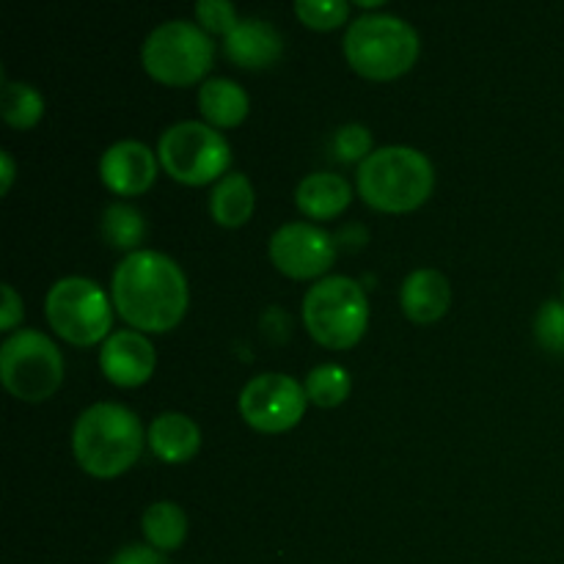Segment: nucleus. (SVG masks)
<instances>
[{
  "label": "nucleus",
  "instance_id": "1",
  "mask_svg": "<svg viewBox=\"0 0 564 564\" xmlns=\"http://www.w3.org/2000/svg\"><path fill=\"white\" fill-rule=\"evenodd\" d=\"M113 308L138 330H171L187 308V279L163 251L138 248L113 270Z\"/></svg>",
  "mask_w": 564,
  "mask_h": 564
},
{
  "label": "nucleus",
  "instance_id": "2",
  "mask_svg": "<svg viewBox=\"0 0 564 564\" xmlns=\"http://www.w3.org/2000/svg\"><path fill=\"white\" fill-rule=\"evenodd\" d=\"M72 449L91 477H119L141 457V419L119 402L88 405L72 430Z\"/></svg>",
  "mask_w": 564,
  "mask_h": 564
},
{
  "label": "nucleus",
  "instance_id": "3",
  "mask_svg": "<svg viewBox=\"0 0 564 564\" xmlns=\"http://www.w3.org/2000/svg\"><path fill=\"white\" fill-rule=\"evenodd\" d=\"M358 193L383 213H411L422 207L435 185V169L413 147H380L358 165Z\"/></svg>",
  "mask_w": 564,
  "mask_h": 564
},
{
  "label": "nucleus",
  "instance_id": "4",
  "mask_svg": "<svg viewBox=\"0 0 564 564\" xmlns=\"http://www.w3.org/2000/svg\"><path fill=\"white\" fill-rule=\"evenodd\" d=\"M419 31L394 14H361L347 25L345 55L352 69L372 80L400 77L416 64Z\"/></svg>",
  "mask_w": 564,
  "mask_h": 564
},
{
  "label": "nucleus",
  "instance_id": "5",
  "mask_svg": "<svg viewBox=\"0 0 564 564\" xmlns=\"http://www.w3.org/2000/svg\"><path fill=\"white\" fill-rule=\"evenodd\" d=\"M303 323L325 347L345 350L364 336L369 303L361 284L350 275H325L303 297Z\"/></svg>",
  "mask_w": 564,
  "mask_h": 564
},
{
  "label": "nucleus",
  "instance_id": "6",
  "mask_svg": "<svg viewBox=\"0 0 564 564\" xmlns=\"http://www.w3.org/2000/svg\"><path fill=\"white\" fill-rule=\"evenodd\" d=\"M149 75L169 86H191L209 72L215 61V42L198 22H160L141 47Z\"/></svg>",
  "mask_w": 564,
  "mask_h": 564
},
{
  "label": "nucleus",
  "instance_id": "7",
  "mask_svg": "<svg viewBox=\"0 0 564 564\" xmlns=\"http://www.w3.org/2000/svg\"><path fill=\"white\" fill-rule=\"evenodd\" d=\"M0 378L17 400L42 402L64 383V356L42 330H14L0 347Z\"/></svg>",
  "mask_w": 564,
  "mask_h": 564
},
{
  "label": "nucleus",
  "instance_id": "8",
  "mask_svg": "<svg viewBox=\"0 0 564 564\" xmlns=\"http://www.w3.org/2000/svg\"><path fill=\"white\" fill-rule=\"evenodd\" d=\"M158 158L174 180L185 185H207L224 180L231 163V149L224 132L204 121H176L160 135Z\"/></svg>",
  "mask_w": 564,
  "mask_h": 564
},
{
  "label": "nucleus",
  "instance_id": "9",
  "mask_svg": "<svg viewBox=\"0 0 564 564\" xmlns=\"http://www.w3.org/2000/svg\"><path fill=\"white\" fill-rule=\"evenodd\" d=\"M44 314L58 336L72 345H94L110 336V301L102 286L83 275H66L47 290Z\"/></svg>",
  "mask_w": 564,
  "mask_h": 564
},
{
  "label": "nucleus",
  "instance_id": "10",
  "mask_svg": "<svg viewBox=\"0 0 564 564\" xmlns=\"http://www.w3.org/2000/svg\"><path fill=\"white\" fill-rule=\"evenodd\" d=\"M306 389L295 378L281 372H264L248 380L240 391L242 419L262 433H284L303 419L306 411Z\"/></svg>",
  "mask_w": 564,
  "mask_h": 564
},
{
  "label": "nucleus",
  "instance_id": "11",
  "mask_svg": "<svg viewBox=\"0 0 564 564\" xmlns=\"http://www.w3.org/2000/svg\"><path fill=\"white\" fill-rule=\"evenodd\" d=\"M270 259L292 279H314L334 264V237L306 220H292L279 226L270 237Z\"/></svg>",
  "mask_w": 564,
  "mask_h": 564
},
{
  "label": "nucleus",
  "instance_id": "12",
  "mask_svg": "<svg viewBox=\"0 0 564 564\" xmlns=\"http://www.w3.org/2000/svg\"><path fill=\"white\" fill-rule=\"evenodd\" d=\"M99 176L119 196H138L154 185L158 158L147 143L124 138L105 149L102 160H99Z\"/></svg>",
  "mask_w": 564,
  "mask_h": 564
},
{
  "label": "nucleus",
  "instance_id": "13",
  "mask_svg": "<svg viewBox=\"0 0 564 564\" xmlns=\"http://www.w3.org/2000/svg\"><path fill=\"white\" fill-rule=\"evenodd\" d=\"M99 367L110 383L132 389L152 378L158 356H154L152 341L141 330H116L102 341Z\"/></svg>",
  "mask_w": 564,
  "mask_h": 564
},
{
  "label": "nucleus",
  "instance_id": "14",
  "mask_svg": "<svg viewBox=\"0 0 564 564\" xmlns=\"http://www.w3.org/2000/svg\"><path fill=\"white\" fill-rule=\"evenodd\" d=\"M224 53L246 69H264L284 53V39L270 22L248 17L224 39Z\"/></svg>",
  "mask_w": 564,
  "mask_h": 564
},
{
  "label": "nucleus",
  "instance_id": "15",
  "mask_svg": "<svg viewBox=\"0 0 564 564\" xmlns=\"http://www.w3.org/2000/svg\"><path fill=\"white\" fill-rule=\"evenodd\" d=\"M452 303V286L441 270H413L400 290V306L413 323H435Z\"/></svg>",
  "mask_w": 564,
  "mask_h": 564
},
{
  "label": "nucleus",
  "instance_id": "16",
  "mask_svg": "<svg viewBox=\"0 0 564 564\" xmlns=\"http://www.w3.org/2000/svg\"><path fill=\"white\" fill-rule=\"evenodd\" d=\"M350 198V182L339 174H330V171H317V174L303 176L295 191L297 207L312 220L336 218L339 213H345Z\"/></svg>",
  "mask_w": 564,
  "mask_h": 564
},
{
  "label": "nucleus",
  "instance_id": "17",
  "mask_svg": "<svg viewBox=\"0 0 564 564\" xmlns=\"http://www.w3.org/2000/svg\"><path fill=\"white\" fill-rule=\"evenodd\" d=\"M149 446H152L154 455L165 463H185L202 446V430L185 413H160L152 422L147 433Z\"/></svg>",
  "mask_w": 564,
  "mask_h": 564
},
{
  "label": "nucleus",
  "instance_id": "18",
  "mask_svg": "<svg viewBox=\"0 0 564 564\" xmlns=\"http://www.w3.org/2000/svg\"><path fill=\"white\" fill-rule=\"evenodd\" d=\"M248 94L231 77H209L198 88V110L213 127H237L248 116Z\"/></svg>",
  "mask_w": 564,
  "mask_h": 564
},
{
  "label": "nucleus",
  "instance_id": "19",
  "mask_svg": "<svg viewBox=\"0 0 564 564\" xmlns=\"http://www.w3.org/2000/svg\"><path fill=\"white\" fill-rule=\"evenodd\" d=\"M209 213L220 226H242L253 213V187L246 174H226L215 182Z\"/></svg>",
  "mask_w": 564,
  "mask_h": 564
},
{
  "label": "nucleus",
  "instance_id": "20",
  "mask_svg": "<svg viewBox=\"0 0 564 564\" xmlns=\"http://www.w3.org/2000/svg\"><path fill=\"white\" fill-rule=\"evenodd\" d=\"M143 538L160 554L176 551L187 538V516L176 501H154L143 512Z\"/></svg>",
  "mask_w": 564,
  "mask_h": 564
},
{
  "label": "nucleus",
  "instance_id": "21",
  "mask_svg": "<svg viewBox=\"0 0 564 564\" xmlns=\"http://www.w3.org/2000/svg\"><path fill=\"white\" fill-rule=\"evenodd\" d=\"M42 113L44 97L31 86V83L3 77V86H0V116H3L11 127L28 130V127H33L42 119Z\"/></svg>",
  "mask_w": 564,
  "mask_h": 564
},
{
  "label": "nucleus",
  "instance_id": "22",
  "mask_svg": "<svg viewBox=\"0 0 564 564\" xmlns=\"http://www.w3.org/2000/svg\"><path fill=\"white\" fill-rule=\"evenodd\" d=\"M147 235V220L138 213L132 204L113 202L105 207L102 213V237L105 242H110L113 248L121 251H138V242Z\"/></svg>",
  "mask_w": 564,
  "mask_h": 564
},
{
  "label": "nucleus",
  "instance_id": "23",
  "mask_svg": "<svg viewBox=\"0 0 564 564\" xmlns=\"http://www.w3.org/2000/svg\"><path fill=\"white\" fill-rule=\"evenodd\" d=\"M306 397L319 408H336L350 394V375L339 364H319L306 375Z\"/></svg>",
  "mask_w": 564,
  "mask_h": 564
},
{
  "label": "nucleus",
  "instance_id": "24",
  "mask_svg": "<svg viewBox=\"0 0 564 564\" xmlns=\"http://www.w3.org/2000/svg\"><path fill=\"white\" fill-rule=\"evenodd\" d=\"M295 14L301 17L308 28L328 31V28L347 22V17H350V3H347V0H297Z\"/></svg>",
  "mask_w": 564,
  "mask_h": 564
},
{
  "label": "nucleus",
  "instance_id": "25",
  "mask_svg": "<svg viewBox=\"0 0 564 564\" xmlns=\"http://www.w3.org/2000/svg\"><path fill=\"white\" fill-rule=\"evenodd\" d=\"M534 336L549 352H564V303L545 301L534 317Z\"/></svg>",
  "mask_w": 564,
  "mask_h": 564
},
{
  "label": "nucleus",
  "instance_id": "26",
  "mask_svg": "<svg viewBox=\"0 0 564 564\" xmlns=\"http://www.w3.org/2000/svg\"><path fill=\"white\" fill-rule=\"evenodd\" d=\"M334 147V154L345 163H352V160H367L369 154L375 152L372 149V132H369L367 124H358V121H350V124L339 127L330 141Z\"/></svg>",
  "mask_w": 564,
  "mask_h": 564
},
{
  "label": "nucleus",
  "instance_id": "27",
  "mask_svg": "<svg viewBox=\"0 0 564 564\" xmlns=\"http://www.w3.org/2000/svg\"><path fill=\"white\" fill-rule=\"evenodd\" d=\"M196 17L202 22V28H207L213 33H224V39L240 25L235 3H229V0H198Z\"/></svg>",
  "mask_w": 564,
  "mask_h": 564
},
{
  "label": "nucleus",
  "instance_id": "28",
  "mask_svg": "<svg viewBox=\"0 0 564 564\" xmlns=\"http://www.w3.org/2000/svg\"><path fill=\"white\" fill-rule=\"evenodd\" d=\"M108 564H169V560L152 545H124Z\"/></svg>",
  "mask_w": 564,
  "mask_h": 564
},
{
  "label": "nucleus",
  "instance_id": "29",
  "mask_svg": "<svg viewBox=\"0 0 564 564\" xmlns=\"http://www.w3.org/2000/svg\"><path fill=\"white\" fill-rule=\"evenodd\" d=\"M22 319V297L11 284H3V308H0V325L3 330H14Z\"/></svg>",
  "mask_w": 564,
  "mask_h": 564
},
{
  "label": "nucleus",
  "instance_id": "30",
  "mask_svg": "<svg viewBox=\"0 0 564 564\" xmlns=\"http://www.w3.org/2000/svg\"><path fill=\"white\" fill-rule=\"evenodd\" d=\"M0 165H3V180H0V191H9L11 180H14V160L9 152H0Z\"/></svg>",
  "mask_w": 564,
  "mask_h": 564
}]
</instances>
